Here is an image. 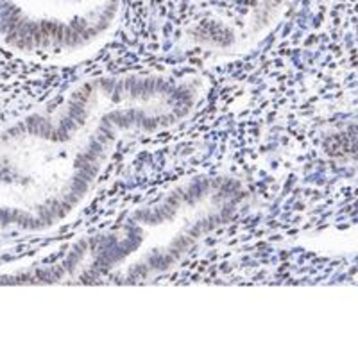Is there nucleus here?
Returning <instances> with one entry per match:
<instances>
[{"label": "nucleus", "instance_id": "f257e3e1", "mask_svg": "<svg viewBox=\"0 0 358 358\" xmlns=\"http://www.w3.org/2000/svg\"><path fill=\"white\" fill-rule=\"evenodd\" d=\"M102 79L76 88L65 101L34 111L0 131V229L47 231L70 215L86 194L90 172L115 138L86 143V118ZM99 165V163H97Z\"/></svg>", "mask_w": 358, "mask_h": 358}, {"label": "nucleus", "instance_id": "f03ea898", "mask_svg": "<svg viewBox=\"0 0 358 358\" xmlns=\"http://www.w3.org/2000/svg\"><path fill=\"white\" fill-rule=\"evenodd\" d=\"M122 0H0V41L13 52L63 59L113 31Z\"/></svg>", "mask_w": 358, "mask_h": 358}]
</instances>
